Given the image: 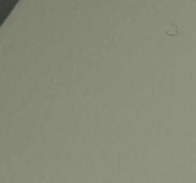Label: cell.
<instances>
[{"label":"cell","instance_id":"1","mask_svg":"<svg viewBox=\"0 0 196 183\" xmlns=\"http://www.w3.org/2000/svg\"><path fill=\"white\" fill-rule=\"evenodd\" d=\"M3 3H4V4H7V5H8V8H9L8 10H11V9H12V7H13V5L9 6V4H11L12 2H7V1H5V2H3ZM13 5H15V4H13ZM6 8H7V7H3V6H1V15H2V16H5V15L7 14V13H8L7 9H6Z\"/></svg>","mask_w":196,"mask_h":183}]
</instances>
